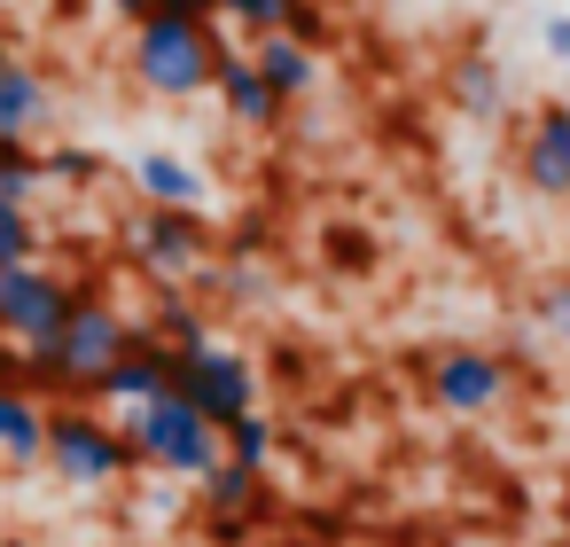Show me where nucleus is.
I'll return each mask as SVG.
<instances>
[{
  "label": "nucleus",
  "instance_id": "f257e3e1",
  "mask_svg": "<svg viewBox=\"0 0 570 547\" xmlns=\"http://www.w3.org/2000/svg\"><path fill=\"white\" fill-rule=\"evenodd\" d=\"M219 48H227V40L212 32V17L157 9V17H141L134 40H126V71H134V87L157 95V102H196V95H212V79H219Z\"/></svg>",
  "mask_w": 570,
  "mask_h": 547
},
{
  "label": "nucleus",
  "instance_id": "f03ea898",
  "mask_svg": "<svg viewBox=\"0 0 570 547\" xmlns=\"http://www.w3.org/2000/svg\"><path fill=\"white\" fill-rule=\"evenodd\" d=\"M141 336V321L118 305V297H102V290H79L71 297V313H63V329L40 344V352H24V375H40V383H63L71 399H87L95 391V375L126 352Z\"/></svg>",
  "mask_w": 570,
  "mask_h": 547
},
{
  "label": "nucleus",
  "instance_id": "7ed1b4c3",
  "mask_svg": "<svg viewBox=\"0 0 570 547\" xmlns=\"http://www.w3.org/2000/svg\"><path fill=\"white\" fill-rule=\"evenodd\" d=\"M126 438H134V461H141V469H165V477H180V485H196V477H212V469L227 461L219 422L196 414L180 391H157V399L126 407Z\"/></svg>",
  "mask_w": 570,
  "mask_h": 547
},
{
  "label": "nucleus",
  "instance_id": "20e7f679",
  "mask_svg": "<svg viewBox=\"0 0 570 547\" xmlns=\"http://www.w3.org/2000/svg\"><path fill=\"white\" fill-rule=\"evenodd\" d=\"M48 469L79 492H102L134 469V438H126V422L95 414V399L87 407H48Z\"/></svg>",
  "mask_w": 570,
  "mask_h": 547
},
{
  "label": "nucleus",
  "instance_id": "39448f33",
  "mask_svg": "<svg viewBox=\"0 0 570 547\" xmlns=\"http://www.w3.org/2000/svg\"><path fill=\"white\" fill-rule=\"evenodd\" d=\"M126 251H134V266H149L157 282H196V274L212 266L219 235L204 227L196 204H141V212L126 219Z\"/></svg>",
  "mask_w": 570,
  "mask_h": 547
},
{
  "label": "nucleus",
  "instance_id": "423d86ee",
  "mask_svg": "<svg viewBox=\"0 0 570 547\" xmlns=\"http://www.w3.org/2000/svg\"><path fill=\"white\" fill-rule=\"evenodd\" d=\"M71 297H79V282H71V274H56L48 258L0 266V336H9L17 352H40V344L63 329Z\"/></svg>",
  "mask_w": 570,
  "mask_h": 547
},
{
  "label": "nucleus",
  "instance_id": "0eeeda50",
  "mask_svg": "<svg viewBox=\"0 0 570 547\" xmlns=\"http://www.w3.org/2000/svg\"><path fill=\"white\" fill-rule=\"evenodd\" d=\"M422 391H430L438 414H492V407H508L515 375H508V360L484 352V344H445V352H430Z\"/></svg>",
  "mask_w": 570,
  "mask_h": 547
},
{
  "label": "nucleus",
  "instance_id": "6e6552de",
  "mask_svg": "<svg viewBox=\"0 0 570 547\" xmlns=\"http://www.w3.org/2000/svg\"><path fill=\"white\" fill-rule=\"evenodd\" d=\"M173 391H180L196 414H212V422L227 430L235 414H250V407H258V368H250L243 352H227V344H196V352H180Z\"/></svg>",
  "mask_w": 570,
  "mask_h": 547
},
{
  "label": "nucleus",
  "instance_id": "1a4fd4ad",
  "mask_svg": "<svg viewBox=\"0 0 570 547\" xmlns=\"http://www.w3.org/2000/svg\"><path fill=\"white\" fill-rule=\"evenodd\" d=\"M196 508H204V531L219 539V547H243L250 531H258V516H266V469H250V461H219L212 477H196Z\"/></svg>",
  "mask_w": 570,
  "mask_h": 547
},
{
  "label": "nucleus",
  "instance_id": "9d476101",
  "mask_svg": "<svg viewBox=\"0 0 570 547\" xmlns=\"http://www.w3.org/2000/svg\"><path fill=\"white\" fill-rule=\"evenodd\" d=\"M515 173H523L531 196L570 204V110H562V102H539V110L523 118V134H515Z\"/></svg>",
  "mask_w": 570,
  "mask_h": 547
},
{
  "label": "nucleus",
  "instance_id": "9b49d317",
  "mask_svg": "<svg viewBox=\"0 0 570 547\" xmlns=\"http://www.w3.org/2000/svg\"><path fill=\"white\" fill-rule=\"evenodd\" d=\"M173 375H180V352H173L165 336H149V329H141V336H134V344L95 375V391H87V399H95V407H141V399L173 391Z\"/></svg>",
  "mask_w": 570,
  "mask_h": 547
},
{
  "label": "nucleus",
  "instance_id": "f8f14e48",
  "mask_svg": "<svg viewBox=\"0 0 570 547\" xmlns=\"http://www.w3.org/2000/svg\"><path fill=\"white\" fill-rule=\"evenodd\" d=\"M212 95H219V110H227L243 134H274V126L289 118V102H282L274 79L250 64V48H219V79H212Z\"/></svg>",
  "mask_w": 570,
  "mask_h": 547
},
{
  "label": "nucleus",
  "instance_id": "ddd939ff",
  "mask_svg": "<svg viewBox=\"0 0 570 547\" xmlns=\"http://www.w3.org/2000/svg\"><path fill=\"white\" fill-rule=\"evenodd\" d=\"M48 461V407L24 375H0V469H40Z\"/></svg>",
  "mask_w": 570,
  "mask_h": 547
},
{
  "label": "nucleus",
  "instance_id": "4468645a",
  "mask_svg": "<svg viewBox=\"0 0 570 547\" xmlns=\"http://www.w3.org/2000/svg\"><path fill=\"white\" fill-rule=\"evenodd\" d=\"M48 71L24 56V48H9L0 40V134H40V118H48Z\"/></svg>",
  "mask_w": 570,
  "mask_h": 547
},
{
  "label": "nucleus",
  "instance_id": "2eb2a0df",
  "mask_svg": "<svg viewBox=\"0 0 570 547\" xmlns=\"http://www.w3.org/2000/svg\"><path fill=\"white\" fill-rule=\"evenodd\" d=\"M250 64L274 79L282 102H305V95L321 87V48L297 40V32H258V40H250Z\"/></svg>",
  "mask_w": 570,
  "mask_h": 547
},
{
  "label": "nucleus",
  "instance_id": "dca6fc26",
  "mask_svg": "<svg viewBox=\"0 0 570 547\" xmlns=\"http://www.w3.org/2000/svg\"><path fill=\"white\" fill-rule=\"evenodd\" d=\"M134 188H141V204H196L204 212V173L180 165V157H165V149L134 157Z\"/></svg>",
  "mask_w": 570,
  "mask_h": 547
},
{
  "label": "nucleus",
  "instance_id": "f3484780",
  "mask_svg": "<svg viewBox=\"0 0 570 547\" xmlns=\"http://www.w3.org/2000/svg\"><path fill=\"white\" fill-rule=\"evenodd\" d=\"M40 188H48V157L32 149V134H0V196L32 204Z\"/></svg>",
  "mask_w": 570,
  "mask_h": 547
},
{
  "label": "nucleus",
  "instance_id": "a211bd4d",
  "mask_svg": "<svg viewBox=\"0 0 570 547\" xmlns=\"http://www.w3.org/2000/svg\"><path fill=\"white\" fill-rule=\"evenodd\" d=\"M40 219H32V204H17V196H0V266H24V258H40Z\"/></svg>",
  "mask_w": 570,
  "mask_h": 547
},
{
  "label": "nucleus",
  "instance_id": "6ab92c4d",
  "mask_svg": "<svg viewBox=\"0 0 570 547\" xmlns=\"http://www.w3.org/2000/svg\"><path fill=\"white\" fill-rule=\"evenodd\" d=\"M149 336H165L173 352H196V344H212V329H204V313H196L188 297H165V305H157V321H149Z\"/></svg>",
  "mask_w": 570,
  "mask_h": 547
},
{
  "label": "nucleus",
  "instance_id": "aec40b11",
  "mask_svg": "<svg viewBox=\"0 0 570 547\" xmlns=\"http://www.w3.org/2000/svg\"><path fill=\"white\" fill-rule=\"evenodd\" d=\"M219 438H227V453H235V461H250V469H266V461H274V422H266L258 407H250V414H235Z\"/></svg>",
  "mask_w": 570,
  "mask_h": 547
},
{
  "label": "nucleus",
  "instance_id": "412c9836",
  "mask_svg": "<svg viewBox=\"0 0 570 547\" xmlns=\"http://www.w3.org/2000/svg\"><path fill=\"white\" fill-rule=\"evenodd\" d=\"M453 102H461V110H492V102H500V71H492L484 56H461V64H453Z\"/></svg>",
  "mask_w": 570,
  "mask_h": 547
},
{
  "label": "nucleus",
  "instance_id": "4be33fe9",
  "mask_svg": "<svg viewBox=\"0 0 570 547\" xmlns=\"http://www.w3.org/2000/svg\"><path fill=\"white\" fill-rule=\"evenodd\" d=\"M219 17H227V25H243V32L258 40V32H289V17H297V0H227Z\"/></svg>",
  "mask_w": 570,
  "mask_h": 547
},
{
  "label": "nucleus",
  "instance_id": "5701e85b",
  "mask_svg": "<svg viewBox=\"0 0 570 547\" xmlns=\"http://www.w3.org/2000/svg\"><path fill=\"white\" fill-rule=\"evenodd\" d=\"M102 165L87 157V149H48V180H95Z\"/></svg>",
  "mask_w": 570,
  "mask_h": 547
},
{
  "label": "nucleus",
  "instance_id": "b1692460",
  "mask_svg": "<svg viewBox=\"0 0 570 547\" xmlns=\"http://www.w3.org/2000/svg\"><path fill=\"white\" fill-rule=\"evenodd\" d=\"M539 40H547V56H562V64H570V17H547V32H539Z\"/></svg>",
  "mask_w": 570,
  "mask_h": 547
},
{
  "label": "nucleus",
  "instance_id": "393cba45",
  "mask_svg": "<svg viewBox=\"0 0 570 547\" xmlns=\"http://www.w3.org/2000/svg\"><path fill=\"white\" fill-rule=\"evenodd\" d=\"M157 9H165V0H110V17H126V32H134L141 17H157Z\"/></svg>",
  "mask_w": 570,
  "mask_h": 547
},
{
  "label": "nucleus",
  "instance_id": "a878e982",
  "mask_svg": "<svg viewBox=\"0 0 570 547\" xmlns=\"http://www.w3.org/2000/svg\"><path fill=\"white\" fill-rule=\"evenodd\" d=\"M165 9H180V17H212V25H219V9H227V0H165Z\"/></svg>",
  "mask_w": 570,
  "mask_h": 547
},
{
  "label": "nucleus",
  "instance_id": "bb28decb",
  "mask_svg": "<svg viewBox=\"0 0 570 547\" xmlns=\"http://www.w3.org/2000/svg\"><path fill=\"white\" fill-rule=\"evenodd\" d=\"M554 329H562V336H570V282H562V290H554Z\"/></svg>",
  "mask_w": 570,
  "mask_h": 547
},
{
  "label": "nucleus",
  "instance_id": "cd10ccee",
  "mask_svg": "<svg viewBox=\"0 0 570 547\" xmlns=\"http://www.w3.org/2000/svg\"><path fill=\"white\" fill-rule=\"evenodd\" d=\"M360 547H367V539H360Z\"/></svg>",
  "mask_w": 570,
  "mask_h": 547
}]
</instances>
